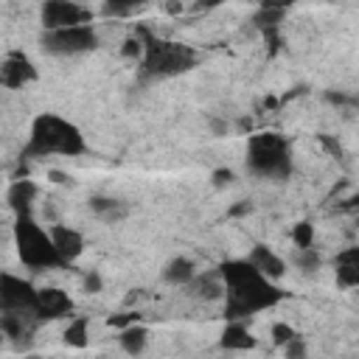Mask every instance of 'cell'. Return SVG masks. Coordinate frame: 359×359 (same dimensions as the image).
Here are the masks:
<instances>
[{"label":"cell","mask_w":359,"mask_h":359,"mask_svg":"<svg viewBox=\"0 0 359 359\" xmlns=\"http://www.w3.org/2000/svg\"><path fill=\"white\" fill-rule=\"evenodd\" d=\"M216 269L224 278V320H247L286 297V292L261 275L247 258L222 261Z\"/></svg>","instance_id":"1"},{"label":"cell","mask_w":359,"mask_h":359,"mask_svg":"<svg viewBox=\"0 0 359 359\" xmlns=\"http://www.w3.org/2000/svg\"><path fill=\"white\" fill-rule=\"evenodd\" d=\"M84 151H87V140L73 121L53 115V112H42L31 123L28 140L22 146V160H39L50 154L79 157Z\"/></svg>","instance_id":"2"},{"label":"cell","mask_w":359,"mask_h":359,"mask_svg":"<svg viewBox=\"0 0 359 359\" xmlns=\"http://www.w3.org/2000/svg\"><path fill=\"white\" fill-rule=\"evenodd\" d=\"M143 36V56H140V79L146 81H163V79H174L182 76L188 70H194L199 65V50L185 45V42H174V39H160L154 34H149L146 28H137Z\"/></svg>","instance_id":"3"},{"label":"cell","mask_w":359,"mask_h":359,"mask_svg":"<svg viewBox=\"0 0 359 359\" xmlns=\"http://www.w3.org/2000/svg\"><path fill=\"white\" fill-rule=\"evenodd\" d=\"M247 171L261 180L283 182L292 177V149L278 132H258L247 140Z\"/></svg>","instance_id":"4"},{"label":"cell","mask_w":359,"mask_h":359,"mask_svg":"<svg viewBox=\"0 0 359 359\" xmlns=\"http://www.w3.org/2000/svg\"><path fill=\"white\" fill-rule=\"evenodd\" d=\"M14 241H17V255L20 261L28 266V269H56V266H65V261L59 258L56 252V244L50 238V230H42L31 213L28 216H17V224H14Z\"/></svg>","instance_id":"5"},{"label":"cell","mask_w":359,"mask_h":359,"mask_svg":"<svg viewBox=\"0 0 359 359\" xmlns=\"http://www.w3.org/2000/svg\"><path fill=\"white\" fill-rule=\"evenodd\" d=\"M39 48L48 56H59V59H65V56H81V53H90V50L98 48V31L93 28V22L42 31Z\"/></svg>","instance_id":"6"},{"label":"cell","mask_w":359,"mask_h":359,"mask_svg":"<svg viewBox=\"0 0 359 359\" xmlns=\"http://www.w3.org/2000/svg\"><path fill=\"white\" fill-rule=\"evenodd\" d=\"M36 297H39V289L20 278V275H11V272H3L0 275V309L3 311H31L36 314Z\"/></svg>","instance_id":"7"},{"label":"cell","mask_w":359,"mask_h":359,"mask_svg":"<svg viewBox=\"0 0 359 359\" xmlns=\"http://www.w3.org/2000/svg\"><path fill=\"white\" fill-rule=\"evenodd\" d=\"M39 20H42V28L45 31H53V28L93 22V11L84 8V6H79L76 0H45Z\"/></svg>","instance_id":"8"},{"label":"cell","mask_w":359,"mask_h":359,"mask_svg":"<svg viewBox=\"0 0 359 359\" xmlns=\"http://www.w3.org/2000/svg\"><path fill=\"white\" fill-rule=\"evenodd\" d=\"M36 76H39V73H36L34 62H31L25 53L11 50V53L3 56V65H0V81H3V87L20 90V87L36 81Z\"/></svg>","instance_id":"9"},{"label":"cell","mask_w":359,"mask_h":359,"mask_svg":"<svg viewBox=\"0 0 359 359\" xmlns=\"http://www.w3.org/2000/svg\"><path fill=\"white\" fill-rule=\"evenodd\" d=\"M48 230H50V238H53L56 252H59V258L65 261V266L76 264V261L81 258L84 247H87V244H84V236H81L76 227H67V224H50Z\"/></svg>","instance_id":"10"},{"label":"cell","mask_w":359,"mask_h":359,"mask_svg":"<svg viewBox=\"0 0 359 359\" xmlns=\"http://www.w3.org/2000/svg\"><path fill=\"white\" fill-rule=\"evenodd\" d=\"M70 311H73V300L67 292H62L56 286L39 289V297H36V317L39 320H59V317H67Z\"/></svg>","instance_id":"11"},{"label":"cell","mask_w":359,"mask_h":359,"mask_svg":"<svg viewBox=\"0 0 359 359\" xmlns=\"http://www.w3.org/2000/svg\"><path fill=\"white\" fill-rule=\"evenodd\" d=\"M188 294L194 300H202V303H216V300H224V278L219 269H210V272H196L194 280L185 286Z\"/></svg>","instance_id":"12"},{"label":"cell","mask_w":359,"mask_h":359,"mask_svg":"<svg viewBox=\"0 0 359 359\" xmlns=\"http://www.w3.org/2000/svg\"><path fill=\"white\" fill-rule=\"evenodd\" d=\"M247 261H250L261 275H266L269 280H280V278L286 275V261H283L272 247H266V244H255V247L247 252Z\"/></svg>","instance_id":"13"},{"label":"cell","mask_w":359,"mask_h":359,"mask_svg":"<svg viewBox=\"0 0 359 359\" xmlns=\"http://www.w3.org/2000/svg\"><path fill=\"white\" fill-rule=\"evenodd\" d=\"M36 196H39V185L34 180H22V177L14 180L8 185V191H6V202H8V208L17 216H28L31 213V205L36 202Z\"/></svg>","instance_id":"14"},{"label":"cell","mask_w":359,"mask_h":359,"mask_svg":"<svg viewBox=\"0 0 359 359\" xmlns=\"http://www.w3.org/2000/svg\"><path fill=\"white\" fill-rule=\"evenodd\" d=\"M337 280L348 289H359V247H345L334 258Z\"/></svg>","instance_id":"15"},{"label":"cell","mask_w":359,"mask_h":359,"mask_svg":"<svg viewBox=\"0 0 359 359\" xmlns=\"http://www.w3.org/2000/svg\"><path fill=\"white\" fill-rule=\"evenodd\" d=\"M258 342L255 337L247 331L244 320H227L222 337H219V348L222 351H252Z\"/></svg>","instance_id":"16"},{"label":"cell","mask_w":359,"mask_h":359,"mask_svg":"<svg viewBox=\"0 0 359 359\" xmlns=\"http://www.w3.org/2000/svg\"><path fill=\"white\" fill-rule=\"evenodd\" d=\"M196 272H199V269H196V264H194L191 258L177 255V258H171V261L163 266V280L171 283V286H182V289H185V286L194 280Z\"/></svg>","instance_id":"17"},{"label":"cell","mask_w":359,"mask_h":359,"mask_svg":"<svg viewBox=\"0 0 359 359\" xmlns=\"http://www.w3.org/2000/svg\"><path fill=\"white\" fill-rule=\"evenodd\" d=\"M90 210H93V213H95L101 222H107V224L123 222V219L129 216L126 202L112 199V196H93V199H90Z\"/></svg>","instance_id":"18"},{"label":"cell","mask_w":359,"mask_h":359,"mask_svg":"<svg viewBox=\"0 0 359 359\" xmlns=\"http://www.w3.org/2000/svg\"><path fill=\"white\" fill-rule=\"evenodd\" d=\"M118 345H121L129 356L143 353V351H146V345H149V328H146V325H140V323H132V325L121 328Z\"/></svg>","instance_id":"19"},{"label":"cell","mask_w":359,"mask_h":359,"mask_svg":"<svg viewBox=\"0 0 359 359\" xmlns=\"http://www.w3.org/2000/svg\"><path fill=\"white\" fill-rule=\"evenodd\" d=\"M90 323H87V317H76V320H70L67 323V328H65V345H70V348H84L90 339Z\"/></svg>","instance_id":"20"},{"label":"cell","mask_w":359,"mask_h":359,"mask_svg":"<svg viewBox=\"0 0 359 359\" xmlns=\"http://www.w3.org/2000/svg\"><path fill=\"white\" fill-rule=\"evenodd\" d=\"M294 266L300 269V272H306V275H311V272H317L320 266H323V258H320V252L314 250V244L311 247H294Z\"/></svg>","instance_id":"21"},{"label":"cell","mask_w":359,"mask_h":359,"mask_svg":"<svg viewBox=\"0 0 359 359\" xmlns=\"http://www.w3.org/2000/svg\"><path fill=\"white\" fill-rule=\"evenodd\" d=\"M143 3H151V0H104V11L112 17H126Z\"/></svg>","instance_id":"22"},{"label":"cell","mask_w":359,"mask_h":359,"mask_svg":"<svg viewBox=\"0 0 359 359\" xmlns=\"http://www.w3.org/2000/svg\"><path fill=\"white\" fill-rule=\"evenodd\" d=\"M292 244L294 247H311L314 244V224L311 222H297L292 227Z\"/></svg>","instance_id":"23"},{"label":"cell","mask_w":359,"mask_h":359,"mask_svg":"<svg viewBox=\"0 0 359 359\" xmlns=\"http://www.w3.org/2000/svg\"><path fill=\"white\" fill-rule=\"evenodd\" d=\"M269 334H272V342H275L278 348H283L289 339H294V337H297V331H294L289 323H275V325L269 328Z\"/></svg>","instance_id":"24"},{"label":"cell","mask_w":359,"mask_h":359,"mask_svg":"<svg viewBox=\"0 0 359 359\" xmlns=\"http://www.w3.org/2000/svg\"><path fill=\"white\" fill-rule=\"evenodd\" d=\"M283 353H286L289 359H303V356L309 353V348H306V342H303V337L297 334L294 339H289V342L283 345Z\"/></svg>","instance_id":"25"},{"label":"cell","mask_w":359,"mask_h":359,"mask_svg":"<svg viewBox=\"0 0 359 359\" xmlns=\"http://www.w3.org/2000/svg\"><path fill=\"white\" fill-rule=\"evenodd\" d=\"M210 180H213V185H216V188H227V185L236 180V174H233L230 168H216V171L210 174Z\"/></svg>","instance_id":"26"},{"label":"cell","mask_w":359,"mask_h":359,"mask_svg":"<svg viewBox=\"0 0 359 359\" xmlns=\"http://www.w3.org/2000/svg\"><path fill=\"white\" fill-rule=\"evenodd\" d=\"M208 126H210V132H213L216 137H224V135L230 132V123H227L224 118H219V115H210V118H208Z\"/></svg>","instance_id":"27"},{"label":"cell","mask_w":359,"mask_h":359,"mask_svg":"<svg viewBox=\"0 0 359 359\" xmlns=\"http://www.w3.org/2000/svg\"><path fill=\"white\" fill-rule=\"evenodd\" d=\"M101 286H104V280H101V275H98L95 269L84 275V292H90V294H95V292H101Z\"/></svg>","instance_id":"28"},{"label":"cell","mask_w":359,"mask_h":359,"mask_svg":"<svg viewBox=\"0 0 359 359\" xmlns=\"http://www.w3.org/2000/svg\"><path fill=\"white\" fill-rule=\"evenodd\" d=\"M227 0H196L194 3V11H213V8H219V6H224Z\"/></svg>","instance_id":"29"},{"label":"cell","mask_w":359,"mask_h":359,"mask_svg":"<svg viewBox=\"0 0 359 359\" xmlns=\"http://www.w3.org/2000/svg\"><path fill=\"white\" fill-rule=\"evenodd\" d=\"M294 3H300V0H261V6H266V8H280V11L292 8Z\"/></svg>","instance_id":"30"},{"label":"cell","mask_w":359,"mask_h":359,"mask_svg":"<svg viewBox=\"0 0 359 359\" xmlns=\"http://www.w3.org/2000/svg\"><path fill=\"white\" fill-rule=\"evenodd\" d=\"M50 180H53V182H59V185H62V182H70V177H67V174H62V171H50Z\"/></svg>","instance_id":"31"},{"label":"cell","mask_w":359,"mask_h":359,"mask_svg":"<svg viewBox=\"0 0 359 359\" xmlns=\"http://www.w3.org/2000/svg\"><path fill=\"white\" fill-rule=\"evenodd\" d=\"M250 210V205L244 202V205H238V208H233V216H241V213H247Z\"/></svg>","instance_id":"32"}]
</instances>
